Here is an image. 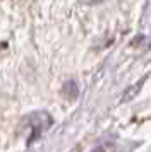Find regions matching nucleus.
<instances>
[{
	"mask_svg": "<svg viewBox=\"0 0 151 152\" xmlns=\"http://www.w3.org/2000/svg\"><path fill=\"white\" fill-rule=\"evenodd\" d=\"M62 92L69 97V99H76V96L79 94V86L76 84V80H69V82L64 84V89Z\"/></svg>",
	"mask_w": 151,
	"mask_h": 152,
	"instance_id": "nucleus-2",
	"label": "nucleus"
},
{
	"mask_svg": "<svg viewBox=\"0 0 151 152\" xmlns=\"http://www.w3.org/2000/svg\"><path fill=\"white\" fill-rule=\"evenodd\" d=\"M24 130L27 132V142L31 144L33 140L43 135V132L48 130V126H52V118L47 111H34L24 120Z\"/></svg>",
	"mask_w": 151,
	"mask_h": 152,
	"instance_id": "nucleus-1",
	"label": "nucleus"
}]
</instances>
